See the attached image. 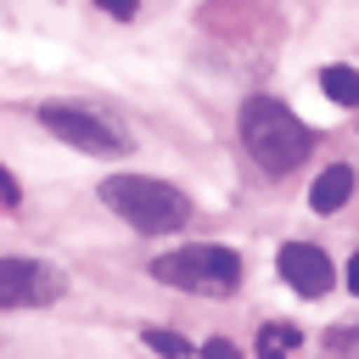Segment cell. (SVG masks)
<instances>
[{"label":"cell","instance_id":"6da1fadb","mask_svg":"<svg viewBox=\"0 0 359 359\" xmlns=\"http://www.w3.org/2000/svg\"><path fill=\"white\" fill-rule=\"evenodd\" d=\"M241 146H247V157H252L264 174H292V168L309 157L314 135H309V123H303L286 101H275V95H247V101H241Z\"/></svg>","mask_w":359,"mask_h":359},{"label":"cell","instance_id":"7a4b0ae2","mask_svg":"<svg viewBox=\"0 0 359 359\" xmlns=\"http://www.w3.org/2000/svg\"><path fill=\"white\" fill-rule=\"evenodd\" d=\"M101 202L118 219H129L135 230H146V236L185 230V219H191V196L180 185H168V180H151V174H107Z\"/></svg>","mask_w":359,"mask_h":359},{"label":"cell","instance_id":"3957f363","mask_svg":"<svg viewBox=\"0 0 359 359\" xmlns=\"http://www.w3.org/2000/svg\"><path fill=\"white\" fill-rule=\"evenodd\" d=\"M151 275L174 292H191V297H230L241 286V252L219 247V241H191V247L151 258Z\"/></svg>","mask_w":359,"mask_h":359},{"label":"cell","instance_id":"277c9868","mask_svg":"<svg viewBox=\"0 0 359 359\" xmlns=\"http://www.w3.org/2000/svg\"><path fill=\"white\" fill-rule=\"evenodd\" d=\"M39 123H45L56 140H67L73 151H90V157H118V151L129 146L107 118L84 112V107H62V101H50V107H39Z\"/></svg>","mask_w":359,"mask_h":359},{"label":"cell","instance_id":"5b68a950","mask_svg":"<svg viewBox=\"0 0 359 359\" xmlns=\"http://www.w3.org/2000/svg\"><path fill=\"white\" fill-rule=\"evenodd\" d=\"M62 275L45 258H0V309H45L62 297Z\"/></svg>","mask_w":359,"mask_h":359},{"label":"cell","instance_id":"8992f818","mask_svg":"<svg viewBox=\"0 0 359 359\" xmlns=\"http://www.w3.org/2000/svg\"><path fill=\"white\" fill-rule=\"evenodd\" d=\"M275 264H280V275H286V286L297 297H325L337 286V269H331L325 247H314V241H286Z\"/></svg>","mask_w":359,"mask_h":359},{"label":"cell","instance_id":"52a82bcc","mask_svg":"<svg viewBox=\"0 0 359 359\" xmlns=\"http://www.w3.org/2000/svg\"><path fill=\"white\" fill-rule=\"evenodd\" d=\"M348 196H353V168H348V163L320 168L314 185H309V208H314V213H337V208H348Z\"/></svg>","mask_w":359,"mask_h":359},{"label":"cell","instance_id":"ba28073f","mask_svg":"<svg viewBox=\"0 0 359 359\" xmlns=\"http://www.w3.org/2000/svg\"><path fill=\"white\" fill-rule=\"evenodd\" d=\"M320 90H325L337 107H359V67H348V62L320 67Z\"/></svg>","mask_w":359,"mask_h":359},{"label":"cell","instance_id":"9c48e42d","mask_svg":"<svg viewBox=\"0 0 359 359\" xmlns=\"http://www.w3.org/2000/svg\"><path fill=\"white\" fill-rule=\"evenodd\" d=\"M297 325H286V320H269L264 331H258V359H292L297 353Z\"/></svg>","mask_w":359,"mask_h":359},{"label":"cell","instance_id":"30bf717a","mask_svg":"<svg viewBox=\"0 0 359 359\" xmlns=\"http://www.w3.org/2000/svg\"><path fill=\"white\" fill-rule=\"evenodd\" d=\"M146 348H151V353H163V359H185V353H191V342H185L180 331H157V325L146 331Z\"/></svg>","mask_w":359,"mask_h":359},{"label":"cell","instance_id":"8fae6325","mask_svg":"<svg viewBox=\"0 0 359 359\" xmlns=\"http://www.w3.org/2000/svg\"><path fill=\"white\" fill-rule=\"evenodd\" d=\"M325 359H359V325H337L325 337Z\"/></svg>","mask_w":359,"mask_h":359},{"label":"cell","instance_id":"7c38bea8","mask_svg":"<svg viewBox=\"0 0 359 359\" xmlns=\"http://www.w3.org/2000/svg\"><path fill=\"white\" fill-rule=\"evenodd\" d=\"M196 353H202V359H241V348H236V342H224V337H208Z\"/></svg>","mask_w":359,"mask_h":359},{"label":"cell","instance_id":"4fadbf2b","mask_svg":"<svg viewBox=\"0 0 359 359\" xmlns=\"http://www.w3.org/2000/svg\"><path fill=\"white\" fill-rule=\"evenodd\" d=\"M22 202V185L11 180V168H0V208H17Z\"/></svg>","mask_w":359,"mask_h":359},{"label":"cell","instance_id":"5bb4252c","mask_svg":"<svg viewBox=\"0 0 359 359\" xmlns=\"http://www.w3.org/2000/svg\"><path fill=\"white\" fill-rule=\"evenodd\" d=\"M95 6H101L107 17H135V11H140V0H95Z\"/></svg>","mask_w":359,"mask_h":359},{"label":"cell","instance_id":"9a60e30c","mask_svg":"<svg viewBox=\"0 0 359 359\" xmlns=\"http://www.w3.org/2000/svg\"><path fill=\"white\" fill-rule=\"evenodd\" d=\"M342 280H348V292H353V297H359V252H353V258H348V269H342Z\"/></svg>","mask_w":359,"mask_h":359}]
</instances>
